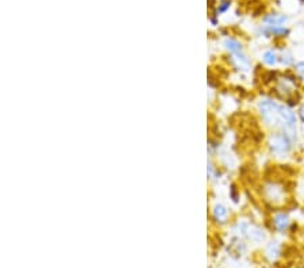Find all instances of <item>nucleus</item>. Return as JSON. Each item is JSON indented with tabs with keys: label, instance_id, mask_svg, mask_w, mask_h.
I'll return each mask as SVG.
<instances>
[{
	"label": "nucleus",
	"instance_id": "6",
	"mask_svg": "<svg viewBox=\"0 0 304 268\" xmlns=\"http://www.w3.org/2000/svg\"><path fill=\"white\" fill-rule=\"evenodd\" d=\"M276 59H277L276 53H274L273 51H268L265 55H264V61H265L266 64H269V65H274L277 61Z\"/></svg>",
	"mask_w": 304,
	"mask_h": 268
},
{
	"label": "nucleus",
	"instance_id": "8",
	"mask_svg": "<svg viewBox=\"0 0 304 268\" xmlns=\"http://www.w3.org/2000/svg\"><path fill=\"white\" fill-rule=\"evenodd\" d=\"M299 114H300V118H301V120H303V122H304V105L301 106V107H300V110H299Z\"/></svg>",
	"mask_w": 304,
	"mask_h": 268
},
{
	"label": "nucleus",
	"instance_id": "4",
	"mask_svg": "<svg viewBox=\"0 0 304 268\" xmlns=\"http://www.w3.org/2000/svg\"><path fill=\"white\" fill-rule=\"evenodd\" d=\"M265 22L269 26H281L287 22V16L280 15V14H273V15L266 16Z\"/></svg>",
	"mask_w": 304,
	"mask_h": 268
},
{
	"label": "nucleus",
	"instance_id": "3",
	"mask_svg": "<svg viewBox=\"0 0 304 268\" xmlns=\"http://www.w3.org/2000/svg\"><path fill=\"white\" fill-rule=\"evenodd\" d=\"M273 224H274V228H276L277 230H280V232H284L287 228H288L289 225V220H288V215L284 213L281 214H277L276 217H274V221H273Z\"/></svg>",
	"mask_w": 304,
	"mask_h": 268
},
{
	"label": "nucleus",
	"instance_id": "7",
	"mask_svg": "<svg viewBox=\"0 0 304 268\" xmlns=\"http://www.w3.org/2000/svg\"><path fill=\"white\" fill-rule=\"evenodd\" d=\"M296 69L297 72H299V75L301 76V79L304 80V62H299V64L296 65Z\"/></svg>",
	"mask_w": 304,
	"mask_h": 268
},
{
	"label": "nucleus",
	"instance_id": "1",
	"mask_svg": "<svg viewBox=\"0 0 304 268\" xmlns=\"http://www.w3.org/2000/svg\"><path fill=\"white\" fill-rule=\"evenodd\" d=\"M260 111H261L262 119L265 124L280 126L283 125V106L277 105L276 102L265 99L260 103Z\"/></svg>",
	"mask_w": 304,
	"mask_h": 268
},
{
	"label": "nucleus",
	"instance_id": "5",
	"mask_svg": "<svg viewBox=\"0 0 304 268\" xmlns=\"http://www.w3.org/2000/svg\"><path fill=\"white\" fill-rule=\"evenodd\" d=\"M214 214H215V217L218 218V220H220V221H223V220H226V217H227V210H226V207L222 206V205H218V206L215 207Z\"/></svg>",
	"mask_w": 304,
	"mask_h": 268
},
{
	"label": "nucleus",
	"instance_id": "2",
	"mask_svg": "<svg viewBox=\"0 0 304 268\" xmlns=\"http://www.w3.org/2000/svg\"><path fill=\"white\" fill-rule=\"evenodd\" d=\"M269 145L273 152L279 155H284L291 149V138L285 133H276L270 137Z\"/></svg>",
	"mask_w": 304,
	"mask_h": 268
}]
</instances>
